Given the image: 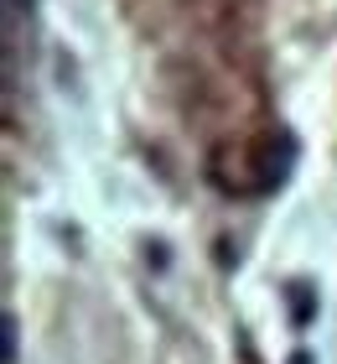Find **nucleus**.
Here are the masks:
<instances>
[{"label":"nucleus","instance_id":"nucleus-4","mask_svg":"<svg viewBox=\"0 0 337 364\" xmlns=\"http://www.w3.org/2000/svg\"><path fill=\"white\" fill-rule=\"evenodd\" d=\"M11 6H16V11H21V6H26V11H31V0H11Z\"/></svg>","mask_w":337,"mask_h":364},{"label":"nucleus","instance_id":"nucleus-2","mask_svg":"<svg viewBox=\"0 0 337 364\" xmlns=\"http://www.w3.org/2000/svg\"><path fill=\"white\" fill-rule=\"evenodd\" d=\"M0 328H6V364H16V318H6Z\"/></svg>","mask_w":337,"mask_h":364},{"label":"nucleus","instance_id":"nucleus-3","mask_svg":"<svg viewBox=\"0 0 337 364\" xmlns=\"http://www.w3.org/2000/svg\"><path fill=\"white\" fill-rule=\"evenodd\" d=\"M291 364H311V359H306V354H291Z\"/></svg>","mask_w":337,"mask_h":364},{"label":"nucleus","instance_id":"nucleus-1","mask_svg":"<svg viewBox=\"0 0 337 364\" xmlns=\"http://www.w3.org/2000/svg\"><path fill=\"white\" fill-rule=\"evenodd\" d=\"M285 296H291V323H296V328H306V323H311V312H316V291L306 287V281H291V287H285Z\"/></svg>","mask_w":337,"mask_h":364}]
</instances>
